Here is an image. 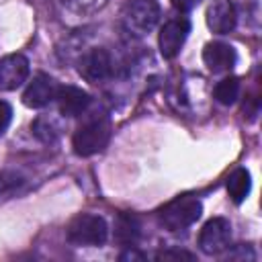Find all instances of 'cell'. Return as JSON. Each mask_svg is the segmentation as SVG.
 Here are the masks:
<instances>
[{"mask_svg":"<svg viewBox=\"0 0 262 262\" xmlns=\"http://www.w3.org/2000/svg\"><path fill=\"white\" fill-rule=\"evenodd\" d=\"M108 139H111V123L106 117L96 115L94 119H88L82 127H78V131L74 133L72 145L78 156L88 158V156L102 151L106 147Z\"/></svg>","mask_w":262,"mask_h":262,"instance_id":"obj_1","label":"cell"},{"mask_svg":"<svg viewBox=\"0 0 262 262\" xmlns=\"http://www.w3.org/2000/svg\"><path fill=\"white\" fill-rule=\"evenodd\" d=\"M125 31L141 37L147 35L160 20V4L156 0H129L121 10Z\"/></svg>","mask_w":262,"mask_h":262,"instance_id":"obj_2","label":"cell"},{"mask_svg":"<svg viewBox=\"0 0 262 262\" xmlns=\"http://www.w3.org/2000/svg\"><path fill=\"white\" fill-rule=\"evenodd\" d=\"M203 213V205L194 196H178L160 211V223L168 231H182L190 227Z\"/></svg>","mask_w":262,"mask_h":262,"instance_id":"obj_3","label":"cell"},{"mask_svg":"<svg viewBox=\"0 0 262 262\" xmlns=\"http://www.w3.org/2000/svg\"><path fill=\"white\" fill-rule=\"evenodd\" d=\"M108 237V225L102 217L82 213L68 225V239L74 246H102Z\"/></svg>","mask_w":262,"mask_h":262,"instance_id":"obj_4","label":"cell"},{"mask_svg":"<svg viewBox=\"0 0 262 262\" xmlns=\"http://www.w3.org/2000/svg\"><path fill=\"white\" fill-rule=\"evenodd\" d=\"M229 239H231V223L225 217H213L203 225L199 233V248L203 254L215 256L229 246Z\"/></svg>","mask_w":262,"mask_h":262,"instance_id":"obj_5","label":"cell"},{"mask_svg":"<svg viewBox=\"0 0 262 262\" xmlns=\"http://www.w3.org/2000/svg\"><path fill=\"white\" fill-rule=\"evenodd\" d=\"M31 63L23 53H8L0 57V90L10 92L23 86L29 78Z\"/></svg>","mask_w":262,"mask_h":262,"instance_id":"obj_6","label":"cell"},{"mask_svg":"<svg viewBox=\"0 0 262 262\" xmlns=\"http://www.w3.org/2000/svg\"><path fill=\"white\" fill-rule=\"evenodd\" d=\"M111 70H113L111 53L104 47H94V49L86 51L80 57V63H78L80 76L84 80L92 82V84H98V82L106 80L111 76Z\"/></svg>","mask_w":262,"mask_h":262,"instance_id":"obj_7","label":"cell"},{"mask_svg":"<svg viewBox=\"0 0 262 262\" xmlns=\"http://www.w3.org/2000/svg\"><path fill=\"white\" fill-rule=\"evenodd\" d=\"M188 33H190V23H188V18H172V20H168V23L162 27L160 37H158L160 53H162L166 59H174V57L180 53V49H182V45H184Z\"/></svg>","mask_w":262,"mask_h":262,"instance_id":"obj_8","label":"cell"},{"mask_svg":"<svg viewBox=\"0 0 262 262\" xmlns=\"http://www.w3.org/2000/svg\"><path fill=\"white\" fill-rule=\"evenodd\" d=\"M57 90H59V84L49 74H37L29 82L27 90L23 92V102L29 108H43L51 100H55Z\"/></svg>","mask_w":262,"mask_h":262,"instance_id":"obj_9","label":"cell"},{"mask_svg":"<svg viewBox=\"0 0 262 262\" xmlns=\"http://www.w3.org/2000/svg\"><path fill=\"white\" fill-rule=\"evenodd\" d=\"M203 61L207 66L209 72L213 74H221V72H227L235 66L237 61V53L231 45L227 43H221V41H213V43H207L205 49H203Z\"/></svg>","mask_w":262,"mask_h":262,"instance_id":"obj_10","label":"cell"},{"mask_svg":"<svg viewBox=\"0 0 262 262\" xmlns=\"http://www.w3.org/2000/svg\"><path fill=\"white\" fill-rule=\"evenodd\" d=\"M237 12L229 0H215L207 8V25L217 35H227L235 29Z\"/></svg>","mask_w":262,"mask_h":262,"instance_id":"obj_11","label":"cell"},{"mask_svg":"<svg viewBox=\"0 0 262 262\" xmlns=\"http://www.w3.org/2000/svg\"><path fill=\"white\" fill-rule=\"evenodd\" d=\"M55 100H57L59 113L63 117H78V115L86 113L92 98L86 90H82L78 86H59Z\"/></svg>","mask_w":262,"mask_h":262,"instance_id":"obj_12","label":"cell"},{"mask_svg":"<svg viewBox=\"0 0 262 262\" xmlns=\"http://www.w3.org/2000/svg\"><path fill=\"white\" fill-rule=\"evenodd\" d=\"M139 235H141V221H139V217L135 213H131V211L119 213V217L115 221V239L121 246L133 248L137 244Z\"/></svg>","mask_w":262,"mask_h":262,"instance_id":"obj_13","label":"cell"},{"mask_svg":"<svg viewBox=\"0 0 262 262\" xmlns=\"http://www.w3.org/2000/svg\"><path fill=\"white\" fill-rule=\"evenodd\" d=\"M252 190V176L246 168H237L227 178V194L235 205H242Z\"/></svg>","mask_w":262,"mask_h":262,"instance_id":"obj_14","label":"cell"},{"mask_svg":"<svg viewBox=\"0 0 262 262\" xmlns=\"http://www.w3.org/2000/svg\"><path fill=\"white\" fill-rule=\"evenodd\" d=\"M31 131H33V135H35L39 141H43V143H53V141L59 137L61 127H59L51 117H37V119L33 121V125H31Z\"/></svg>","mask_w":262,"mask_h":262,"instance_id":"obj_15","label":"cell"},{"mask_svg":"<svg viewBox=\"0 0 262 262\" xmlns=\"http://www.w3.org/2000/svg\"><path fill=\"white\" fill-rule=\"evenodd\" d=\"M215 100L219 104H233L239 96V80L237 78H223L217 86H215Z\"/></svg>","mask_w":262,"mask_h":262,"instance_id":"obj_16","label":"cell"},{"mask_svg":"<svg viewBox=\"0 0 262 262\" xmlns=\"http://www.w3.org/2000/svg\"><path fill=\"white\" fill-rule=\"evenodd\" d=\"M61 4L74 12H94L106 4V0H61Z\"/></svg>","mask_w":262,"mask_h":262,"instance_id":"obj_17","label":"cell"},{"mask_svg":"<svg viewBox=\"0 0 262 262\" xmlns=\"http://www.w3.org/2000/svg\"><path fill=\"white\" fill-rule=\"evenodd\" d=\"M10 121H12V106L6 100H0V135L8 129Z\"/></svg>","mask_w":262,"mask_h":262,"instance_id":"obj_18","label":"cell"},{"mask_svg":"<svg viewBox=\"0 0 262 262\" xmlns=\"http://www.w3.org/2000/svg\"><path fill=\"white\" fill-rule=\"evenodd\" d=\"M156 258H158V260H182V258L192 260L194 256H192L190 252H184V250H166V252H160Z\"/></svg>","mask_w":262,"mask_h":262,"instance_id":"obj_19","label":"cell"},{"mask_svg":"<svg viewBox=\"0 0 262 262\" xmlns=\"http://www.w3.org/2000/svg\"><path fill=\"white\" fill-rule=\"evenodd\" d=\"M170 2H172V6H174L178 12H188V10H192V8L196 6L199 0H170Z\"/></svg>","mask_w":262,"mask_h":262,"instance_id":"obj_20","label":"cell"},{"mask_svg":"<svg viewBox=\"0 0 262 262\" xmlns=\"http://www.w3.org/2000/svg\"><path fill=\"white\" fill-rule=\"evenodd\" d=\"M121 260H143V256L141 254H137V252H125V254H121Z\"/></svg>","mask_w":262,"mask_h":262,"instance_id":"obj_21","label":"cell"}]
</instances>
